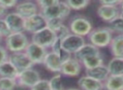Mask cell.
Returning a JSON list of instances; mask_svg holds the SVG:
<instances>
[{
    "label": "cell",
    "instance_id": "cell-1",
    "mask_svg": "<svg viewBox=\"0 0 123 90\" xmlns=\"http://www.w3.org/2000/svg\"><path fill=\"white\" fill-rule=\"evenodd\" d=\"M4 46L9 53L25 51L28 45L31 43V39L25 32L11 33L8 37L4 39Z\"/></svg>",
    "mask_w": 123,
    "mask_h": 90
},
{
    "label": "cell",
    "instance_id": "cell-2",
    "mask_svg": "<svg viewBox=\"0 0 123 90\" xmlns=\"http://www.w3.org/2000/svg\"><path fill=\"white\" fill-rule=\"evenodd\" d=\"M114 34L108 27H99L93 29L87 36L89 43L99 49L109 47Z\"/></svg>",
    "mask_w": 123,
    "mask_h": 90
},
{
    "label": "cell",
    "instance_id": "cell-3",
    "mask_svg": "<svg viewBox=\"0 0 123 90\" xmlns=\"http://www.w3.org/2000/svg\"><path fill=\"white\" fill-rule=\"evenodd\" d=\"M68 27L71 33L85 38L93 30V24L85 16L77 15L70 19Z\"/></svg>",
    "mask_w": 123,
    "mask_h": 90
},
{
    "label": "cell",
    "instance_id": "cell-4",
    "mask_svg": "<svg viewBox=\"0 0 123 90\" xmlns=\"http://www.w3.org/2000/svg\"><path fill=\"white\" fill-rule=\"evenodd\" d=\"M71 11L72 10L65 1H62V2L60 1L57 4L51 6L47 9H42L40 11V13L46 20L51 19H61L65 20L70 15Z\"/></svg>",
    "mask_w": 123,
    "mask_h": 90
},
{
    "label": "cell",
    "instance_id": "cell-5",
    "mask_svg": "<svg viewBox=\"0 0 123 90\" xmlns=\"http://www.w3.org/2000/svg\"><path fill=\"white\" fill-rule=\"evenodd\" d=\"M15 79L17 82V86L31 89L41 78L39 72L32 67L19 72Z\"/></svg>",
    "mask_w": 123,
    "mask_h": 90
},
{
    "label": "cell",
    "instance_id": "cell-6",
    "mask_svg": "<svg viewBox=\"0 0 123 90\" xmlns=\"http://www.w3.org/2000/svg\"><path fill=\"white\" fill-rule=\"evenodd\" d=\"M56 39V35L47 27H45L41 30L31 35V41L48 50L51 48V45Z\"/></svg>",
    "mask_w": 123,
    "mask_h": 90
},
{
    "label": "cell",
    "instance_id": "cell-7",
    "mask_svg": "<svg viewBox=\"0 0 123 90\" xmlns=\"http://www.w3.org/2000/svg\"><path fill=\"white\" fill-rule=\"evenodd\" d=\"M86 44L84 37L77 36L74 34H69L67 37L62 40V50L74 56Z\"/></svg>",
    "mask_w": 123,
    "mask_h": 90
},
{
    "label": "cell",
    "instance_id": "cell-8",
    "mask_svg": "<svg viewBox=\"0 0 123 90\" xmlns=\"http://www.w3.org/2000/svg\"><path fill=\"white\" fill-rule=\"evenodd\" d=\"M25 52L26 53L28 57L31 59L33 64L39 65L43 64V61L47 54L48 50L31 41V43L26 47Z\"/></svg>",
    "mask_w": 123,
    "mask_h": 90
},
{
    "label": "cell",
    "instance_id": "cell-9",
    "mask_svg": "<svg viewBox=\"0 0 123 90\" xmlns=\"http://www.w3.org/2000/svg\"><path fill=\"white\" fill-rule=\"evenodd\" d=\"M46 20L41 13L35 14L28 19H25V32L26 34H34L37 31L46 27Z\"/></svg>",
    "mask_w": 123,
    "mask_h": 90
},
{
    "label": "cell",
    "instance_id": "cell-10",
    "mask_svg": "<svg viewBox=\"0 0 123 90\" xmlns=\"http://www.w3.org/2000/svg\"><path fill=\"white\" fill-rule=\"evenodd\" d=\"M9 61L14 65L19 72L29 68H32L35 66L25 51L9 53Z\"/></svg>",
    "mask_w": 123,
    "mask_h": 90
},
{
    "label": "cell",
    "instance_id": "cell-11",
    "mask_svg": "<svg viewBox=\"0 0 123 90\" xmlns=\"http://www.w3.org/2000/svg\"><path fill=\"white\" fill-rule=\"evenodd\" d=\"M82 68L83 66L81 62L73 56L72 57H70L62 63L60 73L66 77L75 78L81 74Z\"/></svg>",
    "mask_w": 123,
    "mask_h": 90
},
{
    "label": "cell",
    "instance_id": "cell-12",
    "mask_svg": "<svg viewBox=\"0 0 123 90\" xmlns=\"http://www.w3.org/2000/svg\"><path fill=\"white\" fill-rule=\"evenodd\" d=\"M96 14L101 20L109 24L115 19L119 17L121 14V9L119 6H108L99 4L96 10Z\"/></svg>",
    "mask_w": 123,
    "mask_h": 90
},
{
    "label": "cell",
    "instance_id": "cell-13",
    "mask_svg": "<svg viewBox=\"0 0 123 90\" xmlns=\"http://www.w3.org/2000/svg\"><path fill=\"white\" fill-rule=\"evenodd\" d=\"M14 11L25 19L40 13V9L36 2L24 1V2H19L14 9Z\"/></svg>",
    "mask_w": 123,
    "mask_h": 90
},
{
    "label": "cell",
    "instance_id": "cell-14",
    "mask_svg": "<svg viewBox=\"0 0 123 90\" xmlns=\"http://www.w3.org/2000/svg\"><path fill=\"white\" fill-rule=\"evenodd\" d=\"M4 20L7 23L8 27L10 30L11 33L25 32V19L22 18L19 14L14 12L8 13L4 17Z\"/></svg>",
    "mask_w": 123,
    "mask_h": 90
},
{
    "label": "cell",
    "instance_id": "cell-15",
    "mask_svg": "<svg viewBox=\"0 0 123 90\" xmlns=\"http://www.w3.org/2000/svg\"><path fill=\"white\" fill-rule=\"evenodd\" d=\"M42 65H44L46 70L56 74L61 72L62 61L58 55L55 54L51 51H48Z\"/></svg>",
    "mask_w": 123,
    "mask_h": 90
},
{
    "label": "cell",
    "instance_id": "cell-16",
    "mask_svg": "<svg viewBox=\"0 0 123 90\" xmlns=\"http://www.w3.org/2000/svg\"><path fill=\"white\" fill-rule=\"evenodd\" d=\"M77 84L81 90H105L104 83L92 78L87 75L80 77Z\"/></svg>",
    "mask_w": 123,
    "mask_h": 90
},
{
    "label": "cell",
    "instance_id": "cell-17",
    "mask_svg": "<svg viewBox=\"0 0 123 90\" xmlns=\"http://www.w3.org/2000/svg\"><path fill=\"white\" fill-rule=\"evenodd\" d=\"M85 75L104 83L110 76V72L107 66L103 64L90 69H85Z\"/></svg>",
    "mask_w": 123,
    "mask_h": 90
},
{
    "label": "cell",
    "instance_id": "cell-18",
    "mask_svg": "<svg viewBox=\"0 0 123 90\" xmlns=\"http://www.w3.org/2000/svg\"><path fill=\"white\" fill-rule=\"evenodd\" d=\"M109 49L113 57L123 58V34L113 36Z\"/></svg>",
    "mask_w": 123,
    "mask_h": 90
},
{
    "label": "cell",
    "instance_id": "cell-19",
    "mask_svg": "<svg viewBox=\"0 0 123 90\" xmlns=\"http://www.w3.org/2000/svg\"><path fill=\"white\" fill-rule=\"evenodd\" d=\"M99 53H101L100 49L97 48L96 46H93L90 43H86L79 51H77V52L74 55V56L81 62V61L85 59V58L89 57V56H94V55H96V54H99Z\"/></svg>",
    "mask_w": 123,
    "mask_h": 90
},
{
    "label": "cell",
    "instance_id": "cell-20",
    "mask_svg": "<svg viewBox=\"0 0 123 90\" xmlns=\"http://www.w3.org/2000/svg\"><path fill=\"white\" fill-rule=\"evenodd\" d=\"M110 75L123 76V58L112 57L106 65Z\"/></svg>",
    "mask_w": 123,
    "mask_h": 90
},
{
    "label": "cell",
    "instance_id": "cell-21",
    "mask_svg": "<svg viewBox=\"0 0 123 90\" xmlns=\"http://www.w3.org/2000/svg\"><path fill=\"white\" fill-rule=\"evenodd\" d=\"M105 90H123V76L110 75L104 82Z\"/></svg>",
    "mask_w": 123,
    "mask_h": 90
},
{
    "label": "cell",
    "instance_id": "cell-22",
    "mask_svg": "<svg viewBox=\"0 0 123 90\" xmlns=\"http://www.w3.org/2000/svg\"><path fill=\"white\" fill-rule=\"evenodd\" d=\"M18 73L19 72L9 60L0 64V78H16Z\"/></svg>",
    "mask_w": 123,
    "mask_h": 90
},
{
    "label": "cell",
    "instance_id": "cell-23",
    "mask_svg": "<svg viewBox=\"0 0 123 90\" xmlns=\"http://www.w3.org/2000/svg\"><path fill=\"white\" fill-rule=\"evenodd\" d=\"M81 64H82L83 67H84V69H90V68L103 65L104 64V57L102 56V53L85 58L81 61Z\"/></svg>",
    "mask_w": 123,
    "mask_h": 90
},
{
    "label": "cell",
    "instance_id": "cell-24",
    "mask_svg": "<svg viewBox=\"0 0 123 90\" xmlns=\"http://www.w3.org/2000/svg\"><path fill=\"white\" fill-rule=\"evenodd\" d=\"M71 10H83L90 4L89 0H66L65 1Z\"/></svg>",
    "mask_w": 123,
    "mask_h": 90
},
{
    "label": "cell",
    "instance_id": "cell-25",
    "mask_svg": "<svg viewBox=\"0 0 123 90\" xmlns=\"http://www.w3.org/2000/svg\"><path fill=\"white\" fill-rule=\"evenodd\" d=\"M51 90H65L62 84V75L61 73L54 74L49 79Z\"/></svg>",
    "mask_w": 123,
    "mask_h": 90
},
{
    "label": "cell",
    "instance_id": "cell-26",
    "mask_svg": "<svg viewBox=\"0 0 123 90\" xmlns=\"http://www.w3.org/2000/svg\"><path fill=\"white\" fill-rule=\"evenodd\" d=\"M113 34L121 35L123 34V19L121 17H118L109 23V25L107 26Z\"/></svg>",
    "mask_w": 123,
    "mask_h": 90
},
{
    "label": "cell",
    "instance_id": "cell-27",
    "mask_svg": "<svg viewBox=\"0 0 123 90\" xmlns=\"http://www.w3.org/2000/svg\"><path fill=\"white\" fill-rule=\"evenodd\" d=\"M17 87L15 78H0V90H14Z\"/></svg>",
    "mask_w": 123,
    "mask_h": 90
},
{
    "label": "cell",
    "instance_id": "cell-28",
    "mask_svg": "<svg viewBox=\"0 0 123 90\" xmlns=\"http://www.w3.org/2000/svg\"><path fill=\"white\" fill-rule=\"evenodd\" d=\"M64 24V20L61 19H51L47 20L46 22V27L52 30L56 34L58 31V30L62 27V25Z\"/></svg>",
    "mask_w": 123,
    "mask_h": 90
},
{
    "label": "cell",
    "instance_id": "cell-29",
    "mask_svg": "<svg viewBox=\"0 0 123 90\" xmlns=\"http://www.w3.org/2000/svg\"><path fill=\"white\" fill-rule=\"evenodd\" d=\"M30 90H51L49 80L41 78Z\"/></svg>",
    "mask_w": 123,
    "mask_h": 90
},
{
    "label": "cell",
    "instance_id": "cell-30",
    "mask_svg": "<svg viewBox=\"0 0 123 90\" xmlns=\"http://www.w3.org/2000/svg\"><path fill=\"white\" fill-rule=\"evenodd\" d=\"M59 2V0H37V1H36L40 9V11L42 9H47V8L55 5V4H57Z\"/></svg>",
    "mask_w": 123,
    "mask_h": 90
},
{
    "label": "cell",
    "instance_id": "cell-31",
    "mask_svg": "<svg viewBox=\"0 0 123 90\" xmlns=\"http://www.w3.org/2000/svg\"><path fill=\"white\" fill-rule=\"evenodd\" d=\"M10 34L11 31L8 27V24L5 22L4 19H0V36H2L4 39H5Z\"/></svg>",
    "mask_w": 123,
    "mask_h": 90
},
{
    "label": "cell",
    "instance_id": "cell-32",
    "mask_svg": "<svg viewBox=\"0 0 123 90\" xmlns=\"http://www.w3.org/2000/svg\"><path fill=\"white\" fill-rule=\"evenodd\" d=\"M50 49H51L50 51H52L53 53L60 56L62 51V39L56 37V39L55 40V41L53 42V44L51 45Z\"/></svg>",
    "mask_w": 123,
    "mask_h": 90
},
{
    "label": "cell",
    "instance_id": "cell-33",
    "mask_svg": "<svg viewBox=\"0 0 123 90\" xmlns=\"http://www.w3.org/2000/svg\"><path fill=\"white\" fill-rule=\"evenodd\" d=\"M69 34H71V31L69 30L68 25H66L65 24H63L62 25V27L58 30V31L56 33V37L60 38V39H64L65 37H67Z\"/></svg>",
    "mask_w": 123,
    "mask_h": 90
},
{
    "label": "cell",
    "instance_id": "cell-34",
    "mask_svg": "<svg viewBox=\"0 0 123 90\" xmlns=\"http://www.w3.org/2000/svg\"><path fill=\"white\" fill-rule=\"evenodd\" d=\"M18 4H19V2L17 0H0V4L4 6L8 10L11 9H15Z\"/></svg>",
    "mask_w": 123,
    "mask_h": 90
},
{
    "label": "cell",
    "instance_id": "cell-35",
    "mask_svg": "<svg viewBox=\"0 0 123 90\" xmlns=\"http://www.w3.org/2000/svg\"><path fill=\"white\" fill-rule=\"evenodd\" d=\"M9 52L7 51L5 46L3 45H0V64L9 60Z\"/></svg>",
    "mask_w": 123,
    "mask_h": 90
},
{
    "label": "cell",
    "instance_id": "cell-36",
    "mask_svg": "<svg viewBox=\"0 0 123 90\" xmlns=\"http://www.w3.org/2000/svg\"><path fill=\"white\" fill-rule=\"evenodd\" d=\"M121 0H100L99 2V4L108 6H119Z\"/></svg>",
    "mask_w": 123,
    "mask_h": 90
},
{
    "label": "cell",
    "instance_id": "cell-37",
    "mask_svg": "<svg viewBox=\"0 0 123 90\" xmlns=\"http://www.w3.org/2000/svg\"><path fill=\"white\" fill-rule=\"evenodd\" d=\"M8 14V9H6L4 6L0 4V19H4Z\"/></svg>",
    "mask_w": 123,
    "mask_h": 90
},
{
    "label": "cell",
    "instance_id": "cell-38",
    "mask_svg": "<svg viewBox=\"0 0 123 90\" xmlns=\"http://www.w3.org/2000/svg\"><path fill=\"white\" fill-rule=\"evenodd\" d=\"M119 8L121 9V10H123V0L121 1V4H120V5H119Z\"/></svg>",
    "mask_w": 123,
    "mask_h": 90
},
{
    "label": "cell",
    "instance_id": "cell-39",
    "mask_svg": "<svg viewBox=\"0 0 123 90\" xmlns=\"http://www.w3.org/2000/svg\"><path fill=\"white\" fill-rule=\"evenodd\" d=\"M65 90H81L80 88H68V89H65Z\"/></svg>",
    "mask_w": 123,
    "mask_h": 90
},
{
    "label": "cell",
    "instance_id": "cell-40",
    "mask_svg": "<svg viewBox=\"0 0 123 90\" xmlns=\"http://www.w3.org/2000/svg\"><path fill=\"white\" fill-rule=\"evenodd\" d=\"M4 41V38L2 37V36H0V45H2V42Z\"/></svg>",
    "mask_w": 123,
    "mask_h": 90
},
{
    "label": "cell",
    "instance_id": "cell-41",
    "mask_svg": "<svg viewBox=\"0 0 123 90\" xmlns=\"http://www.w3.org/2000/svg\"><path fill=\"white\" fill-rule=\"evenodd\" d=\"M120 17L123 19V10H121V14H120Z\"/></svg>",
    "mask_w": 123,
    "mask_h": 90
}]
</instances>
